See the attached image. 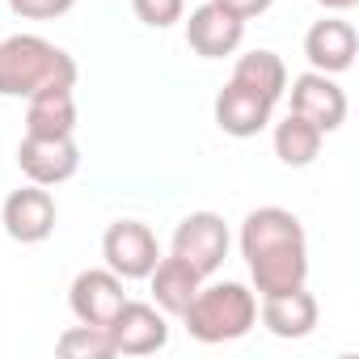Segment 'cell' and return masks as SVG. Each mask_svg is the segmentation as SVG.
Returning a JSON list of instances; mask_svg holds the SVG:
<instances>
[{
  "label": "cell",
  "instance_id": "obj_1",
  "mask_svg": "<svg viewBox=\"0 0 359 359\" xmlns=\"http://www.w3.org/2000/svg\"><path fill=\"white\" fill-rule=\"evenodd\" d=\"M241 258L258 296L296 292L309 279V241L304 224L287 208H258L241 224Z\"/></svg>",
  "mask_w": 359,
  "mask_h": 359
},
{
  "label": "cell",
  "instance_id": "obj_2",
  "mask_svg": "<svg viewBox=\"0 0 359 359\" xmlns=\"http://www.w3.org/2000/svg\"><path fill=\"white\" fill-rule=\"evenodd\" d=\"M51 85H76V60L39 39V34H13L0 43V97H30Z\"/></svg>",
  "mask_w": 359,
  "mask_h": 359
},
{
  "label": "cell",
  "instance_id": "obj_3",
  "mask_svg": "<svg viewBox=\"0 0 359 359\" xmlns=\"http://www.w3.org/2000/svg\"><path fill=\"white\" fill-rule=\"evenodd\" d=\"M187 330L195 342H233V338H245L258 321V296L245 287V283H212V287H199L195 300L187 304L182 313Z\"/></svg>",
  "mask_w": 359,
  "mask_h": 359
},
{
  "label": "cell",
  "instance_id": "obj_4",
  "mask_svg": "<svg viewBox=\"0 0 359 359\" xmlns=\"http://www.w3.org/2000/svg\"><path fill=\"white\" fill-rule=\"evenodd\" d=\"M169 254H177L187 266H195L203 279L216 275L229 258V224L216 212H191L182 224L173 229Z\"/></svg>",
  "mask_w": 359,
  "mask_h": 359
},
{
  "label": "cell",
  "instance_id": "obj_5",
  "mask_svg": "<svg viewBox=\"0 0 359 359\" xmlns=\"http://www.w3.org/2000/svg\"><path fill=\"white\" fill-rule=\"evenodd\" d=\"M102 258L118 279H148L152 266L161 262L156 233L140 220H114L102 237Z\"/></svg>",
  "mask_w": 359,
  "mask_h": 359
},
{
  "label": "cell",
  "instance_id": "obj_6",
  "mask_svg": "<svg viewBox=\"0 0 359 359\" xmlns=\"http://www.w3.org/2000/svg\"><path fill=\"white\" fill-rule=\"evenodd\" d=\"M18 165L30 182L39 187H60L81 169V148L72 135H26L18 148Z\"/></svg>",
  "mask_w": 359,
  "mask_h": 359
},
{
  "label": "cell",
  "instance_id": "obj_7",
  "mask_svg": "<svg viewBox=\"0 0 359 359\" xmlns=\"http://www.w3.org/2000/svg\"><path fill=\"white\" fill-rule=\"evenodd\" d=\"M106 334H110L114 355H152V351H161L169 342V321H165L161 309L140 304V300H127L110 317Z\"/></svg>",
  "mask_w": 359,
  "mask_h": 359
},
{
  "label": "cell",
  "instance_id": "obj_8",
  "mask_svg": "<svg viewBox=\"0 0 359 359\" xmlns=\"http://www.w3.org/2000/svg\"><path fill=\"white\" fill-rule=\"evenodd\" d=\"M0 220H5V233L22 245H39L55 233V199L47 187L30 182L22 191H13L0 208Z\"/></svg>",
  "mask_w": 359,
  "mask_h": 359
},
{
  "label": "cell",
  "instance_id": "obj_9",
  "mask_svg": "<svg viewBox=\"0 0 359 359\" xmlns=\"http://www.w3.org/2000/svg\"><path fill=\"white\" fill-rule=\"evenodd\" d=\"M292 114L309 118L317 131H338L346 118V93L334 76L325 72H304L292 81Z\"/></svg>",
  "mask_w": 359,
  "mask_h": 359
},
{
  "label": "cell",
  "instance_id": "obj_10",
  "mask_svg": "<svg viewBox=\"0 0 359 359\" xmlns=\"http://www.w3.org/2000/svg\"><path fill=\"white\" fill-rule=\"evenodd\" d=\"M68 304L76 313L81 325H110V317L127 304V292H123V279L106 266V271H81L68 287Z\"/></svg>",
  "mask_w": 359,
  "mask_h": 359
},
{
  "label": "cell",
  "instance_id": "obj_11",
  "mask_svg": "<svg viewBox=\"0 0 359 359\" xmlns=\"http://www.w3.org/2000/svg\"><path fill=\"white\" fill-rule=\"evenodd\" d=\"M241 39H245V22H237L233 13H224L220 5H212V0H208V5H199L191 13V22H187V43L203 60L233 55L241 47Z\"/></svg>",
  "mask_w": 359,
  "mask_h": 359
},
{
  "label": "cell",
  "instance_id": "obj_12",
  "mask_svg": "<svg viewBox=\"0 0 359 359\" xmlns=\"http://www.w3.org/2000/svg\"><path fill=\"white\" fill-rule=\"evenodd\" d=\"M355 51H359V34L342 18H325L304 34V60L313 72H325V76L346 72L355 64Z\"/></svg>",
  "mask_w": 359,
  "mask_h": 359
},
{
  "label": "cell",
  "instance_id": "obj_13",
  "mask_svg": "<svg viewBox=\"0 0 359 359\" xmlns=\"http://www.w3.org/2000/svg\"><path fill=\"white\" fill-rule=\"evenodd\" d=\"M271 114H275V102H266V97H258V93H250L233 81L216 97V127L233 140H250V135L266 131Z\"/></svg>",
  "mask_w": 359,
  "mask_h": 359
},
{
  "label": "cell",
  "instance_id": "obj_14",
  "mask_svg": "<svg viewBox=\"0 0 359 359\" xmlns=\"http://www.w3.org/2000/svg\"><path fill=\"white\" fill-rule=\"evenodd\" d=\"M148 279H152V300H156V309H161L165 317H182L187 304L195 300V292L203 287V275H199L195 266H187L177 254L161 258Z\"/></svg>",
  "mask_w": 359,
  "mask_h": 359
},
{
  "label": "cell",
  "instance_id": "obj_15",
  "mask_svg": "<svg viewBox=\"0 0 359 359\" xmlns=\"http://www.w3.org/2000/svg\"><path fill=\"white\" fill-rule=\"evenodd\" d=\"M72 131H76L72 85H51L26 97V135H72Z\"/></svg>",
  "mask_w": 359,
  "mask_h": 359
},
{
  "label": "cell",
  "instance_id": "obj_16",
  "mask_svg": "<svg viewBox=\"0 0 359 359\" xmlns=\"http://www.w3.org/2000/svg\"><path fill=\"white\" fill-rule=\"evenodd\" d=\"M258 317H262V325H266L275 338H304V334H313V325H317V300H313V292H304V287L279 292V296H262Z\"/></svg>",
  "mask_w": 359,
  "mask_h": 359
},
{
  "label": "cell",
  "instance_id": "obj_17",
  "mask_svg": "<svg viewBox=\"0 0 359 359\" xmlns=\"http://www.w3.org/2000/svg\"><path fill=\"white\" fill-rule=\"evenodd\" d=\"M233 85L250 89V93H258V97H266V102H279L283 89H287V68H283V60H279L275 51H250V55L237 60Z\"/></svg>",
  "mask_w": 359,
  "mask_h": 359
},
{
  "label": "cell",
  "instance_id": "obj_18",
  "mask_svg": "<svg viewBox=\"0 0 359 359\" xmlns=\"http://www.w3.org/2000/svg\"><path fill=\"white\" fill-rule=\"evenodd\" d=\"M321 140H325V131H317V127H313L309 118H300V114H287L283 123H275V156H279L287 169L313 165L317 152H321Z\"/></svg>",
  "mask_w": 359,
  "mask_h": 359
},
{
  "label": "cell",
  "instance_id": "obj_19",
  "mask_svg": "<svg viewBox=\"0 0 359 359\" xmlns=\"http://www.w3.org/2000/svg\"><path fill=\"white\" fill-rule=\"evenodd\" d=\"M55 351L64 359H110L114 355L110 334L102 325H72V330H64L60 342H55Z\"/></svg>",
  "mask_w": 359,
  "mask_h": 359
},
{
  "label": "cell",
  "instance_id": "obj_20",
  "mask_svg": "<svg viewBox=\"0 0 359 359\" xmlns=\"http://www.w3.org/2000/svg\"><path fill=\"white\" fill-rule=\"evenodd\" d=\"M131 9H135V18H140L144 26H152V30H169V26L182 22L187 0H131Z\"/></svg>",
  "mask_w": 359,
  "mask_h": 359
},
{
  "label": "cell",
  "instance_id": "obj_21",
  "mask_svg": "<svg viewBox=\"0 0 359 359\" xmlns=\"http://www.w3.org/2000/svg\"><path fill=\"white\" fill-rule=\"evenodd\" d=\"M76 0H9V9L18 18H30V22H51V18H64Z\"/></svg>",
  "mask_w": 359,
  "mask_h": 359
},
{
  "label": "cell",
  "instance_id": "obj_22",
  "mask_svg": "<svg viewBox=\"0 0 359 359\" xmlns=\"http://www.w3.org/2000/svg\"><path fill=\"white\" fill-rule=\"evenodd\" d=\"M212 5H220V9H224V13H233L237 22H250V18L266 13L275 0H212Z\"/></svg>",
  "mask_w": 359,
  "mask_h": 359
},
{
  "label": "cell",
  "instance_id": "obj_23",
  "mask_svg": "<svg viewBox=\"0 0 359 359\" xmlns=\"http://www.w3.org/2000/svg\"><path fill=\"white\" fill-rule=\"evenodd\" d=\"M321 9H330V13H346V9H355L359 0H317Z\"/></svg>",
  "mask_w": 359,
  "mask_h": 359
}]
</instances>
